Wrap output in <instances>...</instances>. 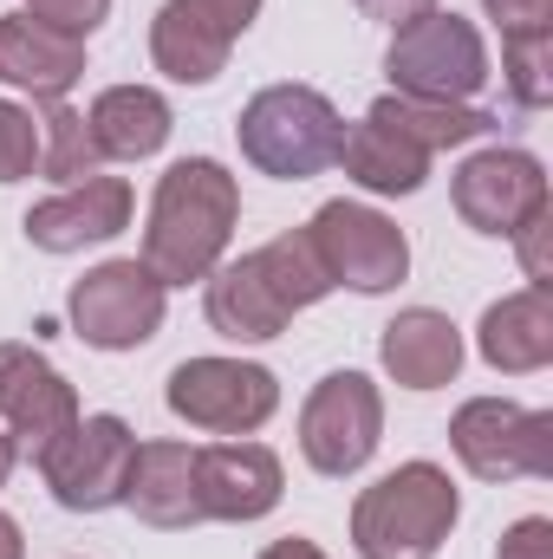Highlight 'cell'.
<instances>
[{"instance_id": "6da1fadb", "label": "cell", "mask_w": 553, "mask_h": 559, "mask_svg": "<svg viewBox=\"0 0 553 559\" xmlns=\"http://www.w3.org/2000/svg\"><path fill=\"white\" fill-rule=\"evenodd\" d=\"M235 215H242V189L215 156H183L163 169L156 202H150V228H143V267L163 286H189L209 280L222 248L235 241Z\"/></svg>"}, {"instance_id": "7a4b0ae2", "label": "cell", "mask_w": 553, "mask_h": 559, "mask_svg": "<svg viewBox=\"0 0 553 559\" xmlns=\"http://www.w3.org/2000/svg\"><path fill=\"white\" fill-rule=\"evenodd\" d=\"M326 293H332V280L319 267L306 228H286L268 248L209 274V325L235 345H261V338H280L286 319L319 306Z\"/></svg>"}, {"instance_id": "3957f363", "label": "cell", "mask_w": 553, "mask_h": 559, "mask_svg": "<svg viewBox=\"0 0 553 559\" xmlns=\"http://www.w3.org/2000/svg\"><path fill=\"white\" fill-rule=\"evenodd\" d=\"M462 501L436 462H404L352 501V547L358 559H436Z\"/></svg>"}, {"instance_id": "277c9868", "label": "cell", "mask_w": 553, "mask_h": 559, "mask_svg": "<svg viewBox=\"0 0 553 559\" xmlns=\"http://www.w3.org/2000/svg\"><path fill=\"white\" fill-rule=\"evenodd\" d=\"M235 138H242V156L261 169V176H280V182H306L319 169L339 163L345 150V118L332 111L326 92L313 85H268L242 105L235 118Z\"/></svg>"}, {"instance_id": "5b68a950", "label": "cell", "mask_w": 553, "mask_h": 559, "mask_svg": "<svg viewBox=\"0 0 553 559\" xmlns=\"http://www.w3.org/2000/svg\"><path fill=\"white\" fill-rule=\"evenodd\" d=\"M385 72L404 98H436V105H469L489 79V46L462 13H423L398 26Z\"/></svg>"}, {"instance_id": "8992f818", "label": "cell", "mask_w": 553, "mask_h": 559, "mask_svg": "<svg viewBox=\"0 0 553 559\" xmlns=\"http://www.w3.org/2000/svg\"><path fill=\"white\" fill-rule=\"evenodd\" d=\"M449 449L475 481L553 475V417L548 411H521L508 397H469L449 417Z\"/></svg>"}, {"instance_id": "52a82bcc", "label": "cell", "mask_w": 553, "mask_h": 559, "mask_svg": "<svg viewBox=\"0 0 553 559\" xmlns=\"http://www.w3.org/2000/svg\"><path fill=\"white\" fill-rule=\"evenodd\" d=\"M131 462H138V436L125 417H79L39 462L46 488L59 508L72 514H105V508H125V488H131Z\"/></svg>"}, {"instance_id": "ba28073f", "label": "cell", "mask_w": 553, "mask_h": 559, "mask_svg": "<svg viewBox=\"0 0 553 559\" xmlns=\"http://www.w3.org/2000/svg\"><path fill=\"white\" fill-rule=\"evenodd\" d=\"M306 241L319 254V267L332 286L352 293H391L398 280L411 274V241L391 215L365 209V202H326L306 222Z\"/></svg>"}, {"instance_id": "9c48e42d", "label": "cell", "mask_w": 553, "mask_h": 559, "mask_svg": "<svg viewBox=\"0 0 553 559\" xmlns=\"http://www.w3.org/2000/svg\"><path fill=\"white\" fill-rule=\"evenodd\" d=\"M385 436V397L365 371H332L313 384L306 411H299V455L319 468V475H358L372 462Z\"/></svg>"}, {"instance_id": "30bf717a", "label": "cell", "mask_w": 553, "mask_h": 559, "mask_svg": "<svg viewBox=\"0 0 553 559\" xmlns=\"http://www.w3.org/2000/svg\"><path fill=\"white\" fill-rule=\"evenodd\" d=\"M169 411L189 429L209 436H248L280 411V384L268 365H242V358H189L169 371Z\"/></svg>"}, {"instance_id": "8fae6325", "label": "cell", "mask_w": 553, "mask_h": 559, "mask_svg": "<svg viewBox=\"0 0 553 559\" xmlns=\"http://www.w3.org/2000/svg\"><path fill=\"white\" fill-rule=\"evenodd\" d=\"M261 0H163L150 20V59L176 85H215L235 39L255 26Z\"/></svg>"}, {"instance_id": "7c38bea8", "label": "cell", "mask_w": 553, "mask_h": 559, "mask_svg": "<svg viewBox=\"0 0 553 559\" xmlns=\"http://www.w3.org/2000/svg\"><path fill=\"white\" fill-rule=\"evenodd\" d=\"M163 299H169V286L150 274L143 261H105V267H92L72 286L66 312H72V325H79L85 345H98V352H138L163 325Z\"/></svg>"}, {"instance_id": "4fadbf2b", "label": "cell", "mask_w": 553, "mask_h": 559, "mask_svg": "<svg viewBox=\"0 0 553 559\" xmlns=\"http://www.w3.org/2000/svg\"><path fill=\"white\" fill-rule=\"evenodd\" d=\"M449 195H456V215L475 235H515L548 209V169H541V156L495 143V150H475L456 169Z\"/></svg>"}, {"instance_id": "5bb4252c", "label": "cell", "mask_w": 553, "mask_h": 559, "mask_svg": "<svg viewBox=\"0 0 553 559\" xmlns=\"http://www.w3.org/2000/svg\"><path fill=\"white\" fill-rule=\"evenodd\" d=\"M0 417H7V436L26 462H46V449L79 423V397L46 352L7 338L0 345Z\"/></svg>"}, {"instance_id": "9a60e30c", "label": "cell", "mask_w": 553, "mask_h": 559, "mask_svg": "<svg viewBox=\"0 0 553 559\" xmlns=\"http://www.w3.org/2000/svg\"><path fill=\"white\" fill-rule=\"evenodd\" d=\"M20 228H26V241H33L39 254H79V248H92V241H111V235L131 228V182H125V176H85V182H72L66 195L26 209Z\"/></svg>"}, {"instance_id": "2e32d148", "label": "cell", "mask_w": 553, "mask_h": 559, "mask_svg": "<svg viewBox=\"0 0 553 559\" xmlns=\"http://www.w3.org/2000/svg\"><path fill=\"white\" fill-rule=\"evenodd\" d=\"M280 455L268 442H209L196 449L202 521H261L280 508Z\"/></svg>"}, {"instance_id": "e0dca14e", "label": "cell", "mask_w": 553, "mask_h": 559, "mask_svg": "<svg viewBox=\"0 0 553 559\" xmlns=\"http://www.w3.org/2000/svg\"><path fill=\"white\" fill-rule=\"evenodd\" d=\"M79 79H85V39H66L33 13H0V85H20L39 105H52Z\"/></svg>"}, {"instance_id": "ac0fdd59", "label": "cell", "mask_w": 553, "mask_h": 559, "mask_svg": "<svg viewBox=\"0 0 553 559\" xmlns=\"http://www.w3.org/2000/svg\"><path fill=\"white\" fill-rule=\"evenodd\" d=\"M125 508L138 514L143 527H163V534L196 527V521H202V495H196V449H189V442H138Z\"/></svg>"}, {"instance_id": "d6986e66", "label": "cell", "mask_w": 553, "mask_h": 559, "mask_svg": "<svg viewBox=\"0 0 553 559\" xmlns=\"http://www.w3.org/2000/svg\"><path fill=\"white\" fill-rule=\"evenodd\" d=\"M378 358H385V371H391L404 391H436V384H449V378L462 371V332H456L443 312L411 306V312H398V319L385 325Z\"/></svg>"}, {"instance_id": "ffe728a7", "label": "cell", "mask_w": 553, "mask_h": 559, "mask_svg": "<svg viewBox=\"0 0 553 559\" xmlns=\"http://www.w3.org/2000/svg\"><path fill=\"white\" fill-rule=\"evenodd\" d=\"M475 345H482V358L495 365V371H541L553 358V299L548 286H521V293H508V299H495L489 312H482V332H475Z\"/></svg>"}, {"instance_id": "44dd1931", "label": "cell", "mask_w": 553, "mask_h": 559, "mask_svg": "<svg viewBox=\"0 0 553 559\" xmlns=\"http://www.w3.org/2000/svg\"><path fill=\"white\" fill-rule=\"evenodd\" d=\"M85 124H92L98 156H118V163L156 156L169 143V131H176L163 92H150V85H111V92H98V105H92Z\"/></svg>"}, {"instance_id": "7402d4cb", "label": "cell", "mask_w": 553, "mask_h": 559, "mask_svg": "<svg viewBox=\"0 0 553 559\" xmlns=\"http://www.w3.org/2000/svg\"><path fill=\"white\" fill-rule=\"evenodd\" d=\"M365 118H372V124H385V131H398L404 143H416L423 156L456 150V143H475V138H489V131H495V118H489V111H475V105H436V98H404V92L378 98Z\"/></svg>"}, {"instance_id": "603a6c76", "label": "cell", "mask_w": 553, "mask_h": 559, "mask_svg": "<svg viewBox=\"0 0 553 559\" xmlns=\"http://www.w3.org/2000/svg\"><path fill=\"white\" fill-rule=\"evenodd\" d=\"M339 163H345V176L358 182V189H372V195H416L423 189V176H430V156L404 143L398 131H385V124H358V131H345V150H339Z\"/></svg>"}, {"instance_id": "cb8c5ba5", "label": "cell", "mask_w": 553, "mask_h": 559, "mask_svg": "<svg viewBox=\"0 0 553 559\" xmlns=\"http://www.w3.org/2000/svg\"><path fill=\"white\" fill-rule=\"evenodd\" d=\"M98 143H92V124L66 105V98H52L46 105V124H39V169L52 176V182H85V176H98Z\"/></svg>"}, {"instance_id": "d4e9b609", "label": "cell", "mask_w": 553, "mask_h": 559, "mask_svg": "<svg viewBox=\"0 0 553 559\" xmlns=\"http://www.w3.org/2000/svg\"><path fill=\"white\" fill-rule=\"evenodd\" d=\"M502 79H508L515 105L541 111L553 98V33H541V39H502Z\"/></svg>"}, {"instance_id": "484cf974", "label": "cell", "mask_w": 553, "mask_h": 559, "mask_svg": "<svg viewBox=\"0 0 553 559\" xmlns=\"http://www.w3.org/2000/svg\"><path fill=\"white\" fill-rule=\"evenodd\" d=\"M39 169V124L26 105H7L0 98V182H20Z\"/></svg>"}, {"instance_id": "4316f807", "label": "cell", "mask_w": 553, "mask_h": 559, "mask_svg": "<svg viewBox=\"0 0 553 559\" xmlns=\"http://www.w3.org/2000/svg\"><path fill=\"white\" fill-rule=\"evenodd\" d=\"M26 13H33L39 26L66 33V39H85V33L111 13V0H26Z\"/></svg>"}, {"instance_id": "83f0119b", "label": "cell", "mask_w": 553, "mask_h": 559, "mask_svg": "<svg viewBox=\"0 0 553 559\" xmlns=\"http://www.w3.org/2000/svg\"><path fill=\"white\" fill-rule=\"evenodd\" d=\"M482 7L502 26V39H541V33H553V0H482Z\"/></svg>"}, {"instance_id": "f1b7e54d", "label": "cell", "mask_w": 553, "mask_h": 559, "mask_svg": "<svg viewBox=\"0 0 553 559\" xmlns=\"http://www.w3.org/2000/svg\"><path fill=\"white\" fill-rule=\"evenodd\" d=\"M495 559H553V521H541V514L515 521V527L502 534V554Z\"/></svg>"}, {"instance_id": "f546056e", "label": "cell", "mask_w": 553, "mask_h": 559, "mask_svg": "<svg viewBox=\"0 0 553 559\" xmlns=\"http://www.w3.org/2000/svg\"><path fill=\"white\" fill-rule=\"evenodd\" d=\"M548 228H553L548 209H541L528 228H515V241H521V267H528V280H534V286H548V280H553L548 274Z\"/></svg>"}, {"instance_id": "4dcf8cb0", "label": "cell", "mask_w": 553, "mask_h": 559, "mask_svg": "<svg viewBox=\"0 0 553 559\" xmlns=\"http://www.w3.org/2000/svg\"><path fill=\"white\" fill-rule=\"evenodd\" d=\"M358 13L398 33V26H411V20H423V13H436V0H358Z\"/></svg>"}, {"instance_id": "1f68e13d", "label": "cell", "mask_w": 553, "mask_h": 559, "mask_svg": "<svg viewBox=\"0 0 553 559\" xmlns=\"http://www.w3.org/2000/svg\"><path fill=\"white\" fill-rule=\"evenodd\" d=\"M261 559H326V554H319L313 540H274V547H268Z\"/></svg>"}, {"instance_id": "d6a6232c", "label": "cell", "mask_w": 553, "mask_h": 559, "mask_svg": "<svg viewBox=\"0 0 553 559\" xmlns=\"http://www.w3.org/2000/svg\"><path fill=\"white\" fill-rule=\"evenodd\" d=\"M20 554H26V540H20L13 514H0V559H20Z\"/></svg>"}, {"instance_id": "836d02e7", "label": "cell", "mask_w": 553, "mask_h": 559, "mask_svg": "<svg viewBox=\"0 0 553 559\" xmlns=\"http://www.w3.org/2000/svg\"><path fill=\"white\" fill-rule=\"evenodd\" d=\"M13 462H20V449H13V436L0 429V488H7V475H13Z\"/></svg>"}]
</instances>
